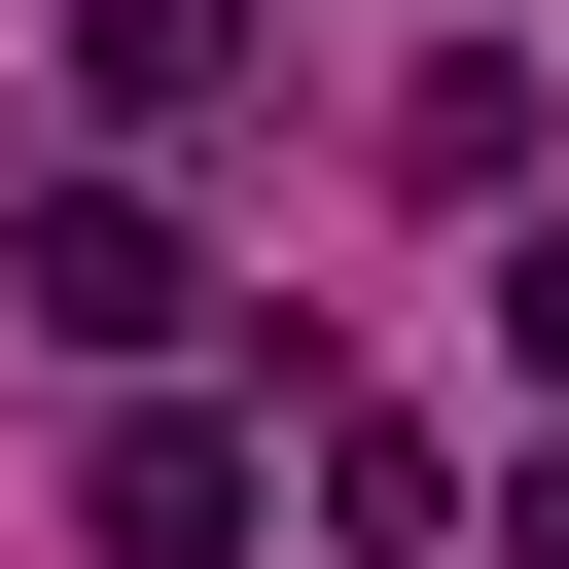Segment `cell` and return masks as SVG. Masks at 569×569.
Masks as SVG:
<instances>
[{
    "label": "cell",
    "mask_w": 569,
    "mask_h": 569,
    "mask_svg": "<svg viewBox=\"0 0 569 569\" xmlns=\"http://www.w3.org/2000/svg\"><path fill=\"white\" fill-rule=\"evenodd\" d=\"M0 320H36V356H178L213 284H178V213H142V178H36V213H0Z\"/></svg>",
    "instance_id": "6da1fadb"
},
{
    "label": "cell",
    "mask_w": 569,
    "mask_h": 569,
    "mask_svg": "<svg viewBox=\"0 0 569 569\" xmlns=\"http://www.w3.org/2000/svg\"><path fill=\"white\" fill-rule=\"evenodd\" d=\"M71 533H107V569H213V533H249V427H107Z\"/></svg>",
    "instance_id": "7a4b0ae2"
},
{
    "label": "cell",
    "mask_w": 569,
    "mask_h": 569,
    "mask_svg": "<svg viewBox=\"0 0 569 569\" xmlns=\"http://www.w3.org/2000/svg\"><path fill=\"white\" fill-rule=\"evenodd\" d=\"M71 71H107L142 142H178V107H249V0H71Z\"/></svg>",
    "instance_id": "3957f363"
},
{
    "label": "cell",
    "mask_w": 569,
    "mask_h": 569,
    "mask_svg": "<svg viewBox=\"0 0 569 569\" xmlns=\"http://www.w3.org/2000/svg\"><path fill=\"white\" fill-rule=\"evenodd\" d=\"M498 356H533V427H569V213H533V249H498Z\"/></svg>",
    "instance_id": "277c9868"
},
{
    "label": "cell",
    "mask_w": 569,
    "mask_h": 569,
    "mask_svg": "<svg viewBox=\"0 0 569 569\" xmlns=\"http://www.w3.org/2000/svg\"><path fill=\"white\" fill-rule=\"evenodd\" d=\"M533 569H569V462H533Z\"/></svg>",
    "instance_id": "5b68a950"
}]
</instances>
